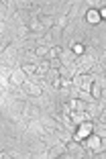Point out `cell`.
<instances>
[{
  "mask_svg": "<svg viewBox=\"0 0 106 159\" xmlns=\"http://www.w3.org/2000/svg\"><path fill=\"white\" fill-rule=\"evenodd\" d=\"M92 66H94V59H92V57H82V59L76 63V71H82V74H86V71L90 70Z\"/></svg>",
  "mask_w": 106,
  "mask_h": 159,
  "instance_id": "1",
  "label": "cell"
},
{
  "mask_svg": "<svg viewBox=\"0 0 106 159\" xmlns=\"http://www.w3.org/2000/svg\"><path fill=\"white\" fill-rule=\"evenodd\" d=\"M74 84L78 86L80 90H88V88H90V84H92V80L88 78L86 74H82V75H76V78H74Z\"/></svg>",
  "mask_w": 106,
  "mask_h": 159,
  "instance_id": "2",
  "label": "cell"
},
{
  "mask_svg": "<svg viewBox=\"0 0 106 159\" xmlns=\"http://www.w3.org/2000/svg\"><path fill=\"white\" fill-rule=\"evenodd\" d=\"M90 133H92V125H90V122H80L78 133H76V139H86Z\"/></svg>",
  "mask_w": 106,
  "mask_h": 159,
  "instance_id": "3",
  "label": "cell"
},
{
  "mask_svg": "<svg viewBox=\"0 0 106 159\" xmlns=\"http://www.w3.org/2000/svg\"><path fill=\"white\" fill-rule=\"evenodd\" d=\"M10 82H12V84H16V86H21L25 82V71L23 70H14L12 74H10Z\"/></svg>",
  "mask_w": 106,
  "mask_h": 159,
  "instance_id": "4",
  "label": "cell"
},
{
  "mask_svg": "<svg viewBox=\"0 0 106 159\" xmlns=\"http://www.w3.org/2000/svg\"><path fill=\"white\" fill-rule=\"evenodd\" d=\"M61 75H63V80H69L76 75V63H69V66L61 67Z\"/></svg>",
  "mask_w": 106,
  "mask_h": 159,
  "instance_id": "5",
  "label": "cell"
},
{
  "mask_svg": "<svg viewBox=\"0 0 106 159\" xmlns=\"http://www.w3.org/2000/svg\"><path fill=\"white\" fill-rule=\"evenodd\" d=\"M23 92L31 94V96H39V94H41V88H39V86H33V84H25L23 82Z\"/></svg>",
  "mask_w": 106,
  "mask_h": 159,
  "instance_id": "6",
  "label": "cell"
},
{
  "mask_svg": "<svg viewBox=\"0 0 106 159\" xmlns=\"http://www.w3.org/2000/svg\"><path fill=\"white\" fill-rule=\"evenodd\" d=\"M100 143H102V141L98 139V137H92V139L88 141V147H90V149H100V147H102Z\"/></svg>",
  "mask_w": 106,
  "mask_h": 159,
  "instance_id": "7",
  "label": "cell"
},
{
  "mask_svg": "<svg viewBox=\"0 0 106 159\" xmlns=\"http://www.w3.org/2000/svg\"><path fill=\"white\" fill-rule=\"evenodd\" d=\"M88 20H90L92 25H96L98 20H100V14H98L96 10H90V12H88Z\"/></svg>",
  "mask_w": 106,
  "mask_h": 159,
  "instance_id": "8",
  "label": "cell"
},
{
  "mask_svg": "<svg viewBox=\"0 0 106 159\" xmlns=\"http://www.w3.org/2000/svg\"><path fill=\"white\" fill-rule=\"evenodd\" d=\"M35 70H37V66H25V67H23L25 74H35Z\"/></svg>",
  "mask_w": 106,
  "mask_h": 159,
  "instance_id": "9",
  "label": "cell"
},
{
  "mask_svg": "<svg viewBox=\"0 0 106 159\" xmlns=\"http://www.w3.org/2000/svg\"><path fill=\"white\" fill-rule=\"evenodd\" d=\"M74 53H78V55H80V53H84V45L76 43V45H74Z\"/></svg>",
  "mask_w": 106,
  "mask_h": 159,
  "instance_id": "10",
  "label": "cell"
},
{
  "mask_svg": "<svg viewBox=\"0 0 106 159\" xmlns=\"http://www.w3.org/2000/svg\"><path fill=\"white\" fill-rule=\"evenodd\" d=\"M92 94L96 96V98L100 96V84H94V90H92Z\"/></svg>",
  "mask_w": 106,
  "mask_h": 159,
  "instance_id": "11",
  "label": "cell"
},
{
  "mask_svg": "<svg viewBox=\"0 0 106 159\" xmlns=\"http://www.w3.org/2000/svg\"><path fill=\"white\" fill-rule=\"evenodd\" d=\"M35 53H37V55H45V53H47V47H39Z\"/></svg>",
  "mask_w": 106,
  "mask_h": 159,
  "instance_id": "12",
  "label": "cell"
},
{
  "mask_svg": "<svg viewBox=\"0 0 106 159\" xmlns=\"http://www.w3.org/2000/svg\"><path fill=\"white\" fill-rule=\"evenodd\" d=\"M35 71H39V74H45V71H47V66H37V70H35Z\"/></svg>",
  "mask_w": 106,
  "mask_h": 159,
  "instance_id": "13",
  "label": "cell"
}]
</instances>
